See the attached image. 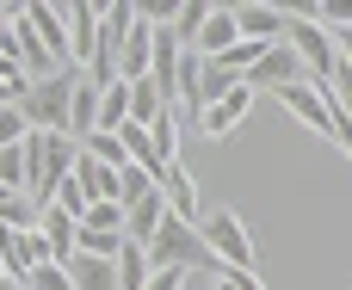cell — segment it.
<instances>
[{
	"mask_svg": "<svg viewBox=\"0 0 352 290\" xmlns=\"http://www.w3.org/2000/svg\"><path fill=\"white\" fill-rule=\"evenodd\" d=\"M161 111H173V99L142 74V80H130V124H155Z\"/></svg>",
	"mask_w": 352,
	"mask_h": 290,
	"instance_id": "obj_19",
	"label": "cell"
},
{
	"mask_svg": "<svg viewBox=\"0 0 352 290\" xmlns=\"http://www.w3.org/2000/svg\"><path fill=\"white\" fill-rule=\"evenodd\" d=\"M142 130H148L155 155H161V161L173 167V161H179V118H173V111H161V118H155V124H142Z\"/></svg>",
	"mask_w": 352,
	"mask_h": 290,
	"instance_id": "obj_24",
	"label": "cell"
},
{
	"mask_svg": "<svg viewBox=\"0 0 352 290\" xmlns=\"http://www.w3.org/2000/svg\"><path fill=\"white\" fill-rule=\"evenodd\" d=\"M0 266H6V278H25L31 266H43L37 229H0Z\"/></svg>",
	"mask_w": 352,
	"mask_h": 290,
	"instance_id": "obj_15",
	"label": "cell"
},
{
	"mask_svg": "<svg viewBox=\"0 0 352 290\" xmlns=\"http://www.w3.org/2000/svg\"><path fill=\"white\" fill-rule=\"evenodd\" d=\"M148 49H155V19H142V6H136V25H130V37L118 49V80H142L148 74Z\"/></svg>",
	"mask_w": 352,
	"mask_h": 290,
	"instance_id": "obj_14",
	"label": "cell"
},
{
	"mask_svg": "<svg viewBox=\"0 0 352 290\" xmlns=\"http://www.w3.org/2000/svg\"><path fill=\"white\" fill-rule=\"evenodd\" d=\"M303 130H316V136H334V105H328V87H316V80H291V87H278L272 93Z\"/></svg>",
	"mask_w": 352,
	"mask_h": 290,
	"instance_id": "obj_6",
	"label": "cell"
},
{
	"mask_svg": "<svg viewBox=\"0 0 352 290\" xmlns=\"http://www.w3.org/2000/svg\"><path fill=\"white\" fill-rule=\"evenodd\" d=\"M0 278H6V266H0Z\"/></svg>",
	"mask_w": 352,
	"mask_h": 290,
	"instance_id": "obj_34",
	"label": "cell"
},
{
	"mask_svg": "<svg viewBox=\"0 0 352 290\" xmlns=\"http://www.w3.org/2000/svg\"><path fill=\"white\" fill-rule=\"evenodd\" d=\"M186 278H192V272H179V266H161V272H148V285H142V290H186Z\"/></svg>",
	"mask_w": 352,
	"mask_h": 290,
	"instance_id": "obj_30",
	"label": "cell"
},
{
	"mask_svg": "<svg viewBox=\"0 0 352 290\" xmlns=\"http://www.w3.org/2000/svg\"><path fill=\"white\" fill-rule=\"evenodd\" d=\"M334 142L346 148V161H352V124H340V118H334Z\"/></svg>",
	"mask_w": 352,
	"mask_h": 290,
	"instance_id": "obj_32",
	"label": "cell"
},
{
	"mask_svg": "<svg viewBox=\"0 0 352 290\" xmlns=\"http://www.w3.org/2000/svg\"><path fill=\"white\" fill-rule=\"evenodd\" d=\"M74 186H80L93 204H99V198H111V204H118V173H111V167H99V161H87V155H74Z\"/></svg>",
	"mask_w": 352,
	"mask_h": 290,
	"instance_id": "obj_20",
	"label": "cell"
},
{
	"mask_svg": "<svg viewBox=\"0 0 352 290\" xmlns=\"http://www.w3.org/2000/svg\"><path fill=\"white\" fill-rule=\"evenodd\" d=\"M155 186H161V179H155V173H142L136 161H130V167H118V210H130V204H136V198H148Z\"/></svg>",
	"mask_w": 352,
	"mask_h": 290,
	"instance_id": "obj_25",
	"label": "cell"
},
{
	"mask_svg": "<svg viewBox=\"0 0 352 290\" xmlns=\"http://www.w3.org/2000/svg\"><path fill=\"white\" fill-rule=\"evenodd\" d=\"M93 130H99V87L80 74V80H74V99H68V136L80 142V136H93Z\"/></svg>",
	"mask_w": 352,
	"mask_h": 290,
	"instance_id": "obj_17",
	"label": "cell"
},
{
	"mask_svg": "<svg viewBox=\"0 0 352 290\" xmlns=\"http://www.w3.org/2000/svg\"><path fill=\"white\" fill-rule=\"evenodd\" d=\"M142 254H148L155 272H161V266H179V272H217V260H210L198 223H179V216H161V229H155V241H148Z\"/></svg>",
	"mask_w": 352,
	"mask_h": 290,
	"instance_id": "obj_4",
	"label": "cell"
},
{
	"mask_svg": "<svg viewBox=\"0 0 352 290\" xmlns=\"http://www.w3.org/2000/svg\"><path fill=\"white\" fill-rule=\"evenodd\" d=\"M25 25L37 31V43L50 49V62H56V68H74V62H68V19H62V6L31 0V6H25Z\"/></svg>",
	"mask_w": 352,
	"mask_h": 290,
	"instance_id": "obj_9",
	"label": "cell"
},
{
	"mask_svg": "<svg viewBox=\"0 0 352 290\" xmlns=\"http://www.w3.org/2000/svg\"><path fill=\"white\" fill-rule=\"evenodd\" d=\"M148 272H155V266H148V254H142L136 241H124V247H118V260H111L118 290H142V285H148Z\"/></svg>",
	"mask_w": 352,
	"mask_h": 290,
	"instance_id": "obj_21",
	"label": "cell"
},
{
	"mask_svg": "<svg viewBox=\"0 0 352 290\" xmlns=\"http://www.w3.org/2000/svg\"><path fill=\"white\" fill-rule=\"evenodd\" d=\"M291 80H309V74H303V62L291 56V43H266V49H260V62L241 74V87H248V93H278V87H291Z\"/></svg>",
	"mask_w": 352,
	"mask_h": 290,
	"instance_id": "obj_7",
	"label": "cell"
},
{
	"mask_svg": "<svg viewBox=\"0 0 352 290\" xmlns=\"http://www.w3.org/2000/svg\"><path fill=\"white\" fill-rule=\"evenodd\" d=\"M241 43V25H235V6H210L204 12V31H198V43H192V56H223V49H235Z\"/></svg>",
	"mask_w": 352,
	"mask_h": 290,
	"instance_id": "obj_13",
	"label": "cell"
},
{
	"mask_svg": "<svg viewBox=\"0 0 352 290\" xmlns=\"http://www.w3.org/2000/svg\"><path fill=\"white\" fill-rule=\"evenodd\" d=\"M235 25H241V37H248V43H285L291 12H285V6H272V0H254V6H235Z\"/></svg>",
	"mask_w": 352,
	"mask_h": 290,
	"instance_id": "obj_11",
	"label": "cell"
},
{
	"mask_svg": "<svg viewBox=\"0 0 352 290\" xmlns=\"http://www.w3.org/2000/svg\"><path fill=\"white\" fill-rule=\"evenodd\" d=\"M248 111H254V93L235 87V93H223V99H210V105L198 111V130H204L210 142H223V136H235V130L248 124Z\"/></svg>",
	"mask_w": 352,
	"mask_h": 290,
	"instance_id": "obj_8",
	"label": "cell"
},
{
	"mask_svg": "<svg viewBox=\"0 0 352 290\" xmlns=\"http://www.w3.org/2000/svg\"><path fill=\"white\" fill-rule=\"evenodd\" d=\"M74 229H87V235H124V210H118L111 198H99V204L74 223Z\"/></svg>",
	"mask_w": 352,
	"mask_h": 290,
	"instance_id": "obj_26",
	"label": "cell"
},
{
	"mask_svg": "<svg viewBox=\"0 0 352 290\" xmlns=\"http://www.w3.org/2000/svg\"><path fill=\"white\" fill-rule=\"evenodd\" d=\"M198 235H204V247H210L217 272H248V278H260V254H254V235H248V223H241L229 204L204 210V216H198Z\"/></svg>",
	"mask_w": 352,
	"mask_h": 290,
	"instance_id": "obj_2",
	"label": "cell"
},
{
	"mask_svg": "<svg viewBox=\"0 0 352 290\" xmlns=\"http://www.w3.org/2000/svg\"><path fill=\"white\" fill-rule=\"evenodd\" d=\"M68 285L74 290H118V278H111V260L74 254V260H68Z\"/></svg>",
	"mask_w": 352,
	"mask_h": 290,
	"instance_id": "obj_22",
	"label": "cell"
},
{
	"mask_svg": "<svg viewBox=\"0 0 352 290\" xmlns=\"http://www.w3.org/2000/svg\"><path fill=\"white\" fill-rule=\"evenodd\" d=\"M0 290H25V285H19V278H0Z\"/></svg>",
	"mask_w": 352,
	"mask_h": 290,
	"instance_id": "obj_33",
	"label": "cell"
},
{
	"mask_svg": "<svg viewBox=\"0 0 352 290\" xmlns=\"http://www.w3.org/2000/svg\"><path fill=\"white\" fill-rule=\"evenodd\" d=\"M19 155H25V198L43 210V204L56 198V186L74 173L80 142H74V136H62V130H31V136L19 142Z\"/></svg>",
	"mask_w": 352,
	"mask_h": 290,
	"instance_id": "obj_1",
	"label": "cell"
},
{
	"mask_svg": "<svg viewBox=\"0 0 352 290\" xmlns=\"http://www.w3.org/2000/svg\"><path fill=\"white\" fill-rule=\"evenodd\" d=\"M19 285H25V290H74V285H68V266H50V260H43V266H31Z\"/></svg>",
	"mask_w": 352,
	"mask_h": 290,
	"instance_id": "obj_27",
	"label": "cell"
},
{
	"mask_svg": "<svg viewBox=\"0 0 352 290\" xmlns=\"http://www.w3.org/2000/svg\"><path fill=\"white\" fill-rule=\"evenodd\" d=\"M0 186L6 192H25V155L19 148H0Z\"/></svg>",
	"mask_w": 352,
	"mask_h": 290,
	"instance_id": "obj_29",
	"label": "cell"
},
{
	"mask_svg": "<svg viewBox=\"0 0 352 290\" xmlns=\"http://www.w3.org/2000/svg\"><path fill=\"white\" fill-rule=\"evenodd\" d=\"M204 12H210V0H179V6H173V19H167V37H173L179 49H192V43H198V31H204Z\"/></svg>",
	"mask_w": 352,
	"mask_h": 290,
	"instance_id": "obj_18",
	"label": "cell"
},
{
	"mask_svg": "<svg viewBox=\"0 0 352 290\" xmlns=\"http://www.w3.org/2000/svg\"><path fill=\"white\" fill-rule=\"evenodd\" d=\"M161 198H167V216H179V223H198L204 216V198H198V179L173 161L167 173H161Z\"/></svg>",
	"mask_w": 352,
	"mask_h": 290,
	"instance_id": "obj_12",
	"label": "cell"
},
{
	"mask_svg": "<svg viewBox=\"0 0 352 290\" xmlns=\"http://www.w3.org/2000/svg\"><path fill=\"white\" fill-rule=\"evenodd\" d=\"M291 12V25H285V43H291V56L303 62V74L316 80V87H328V74L340 68V56H334V37H328V25L316 19V6H285Z\"/></svg>",
	"mask_w": 352,
	"mask_h": 290,
	"instance_id": "obj_3",
	"label": "cell"
},
{
	"mask_svg": "<svg viewBox=\"0 0 352 290\" xmlns=\"http://www.w3.org/2000/svg\"><path fill=\"white\" fill-rule=\"evenodd\" d=\"M62 19H68V62L87 68L93 49H99V6L93 0H74V6H62Z\"/></svg>",
	"mask_w": 352,
	"mask_h": 290,
	"instance_id": "obj_10",
	"label": "cell"
},
{
	"mask_svg": "<svg viewBox=\"0 0 352 290\" xmlns=\"http://www.w3.org/2000/svg\"><path fill=\"white\" fill-rule=\"evenodd\" d=\"M161 216H167V198H161V186H155L148 198H136V204L124 210V241L148 247V241H155V229H161Z\"/></svg>",
	"mask_w": 352,
	"mask_h": 290,
	"instance_id": "obj_16",
	"label": "cell"
},
{
	"mask_svg": "<svg viewBox=\"0 0 352 290\" xmlns=\"http://www.w3.org/2000/svg\"><path fill=\"white\" fill-rule=\"evenodd\" d=\"M210 290H266V285L248 278V272H210Z\"/></svg>",
	"mask_w": 352,
	"mask_h": 290,
	"instance_id": "obj_31",
	"label": "cell"
},
{
	"mask_svg": "<svg viewBox=\"0 0 352 290\" xmlns=\"http://www.w3.org/2000/svg\"><path fill=\"white\" fill-rule=\"evenodd\" d=\"M130 124V80L99 87V130H124Z\"/></svg>",
	"mask_w": 352,
	"mask_h": 290,
	"instance_id": "obj_23",
	"label": "cell"
},
{
	"mask_svg": "<svg viewBox=\"0 0 352 290\" xmlns=\"http://www.w3.org/2000/svg\"><path fill=\"white\" fill-rule=\"evenodd\" d=\"M31 136V124L19 118V105H0V148H19Z\"/></svg>",
	"mask_w": 352,
	"mask_h": 290,
	"instance_id": "obj_28",
	"label": "cell"
},
{
	"mask_svg": "<svg viewBox=\"0 0 352 290\" xmlns=\"http://www.w3.org/2000/svg\"><path fill=\"white\" fill-rule=\"evenodd\" d=\"M74 80H80V68H56V74L31 80V93L19 99V118H25L31 130H62V136H68V99H74Z\"/></svg>",
	"mask_w": 352,
	"mask_h": 290,
	"instance_id": "obj_5",
	"label": "cell"
}]
</instances>
